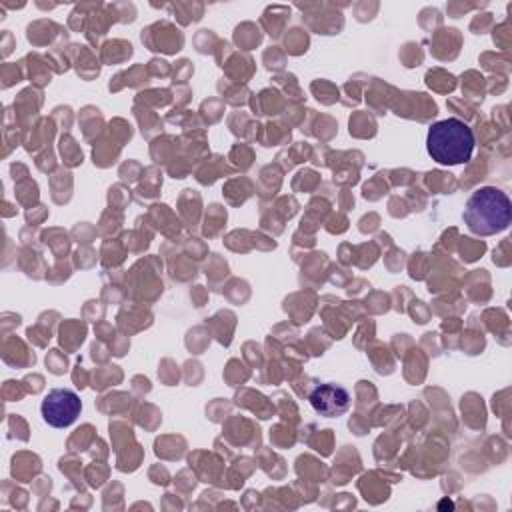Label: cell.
<instances>
[{
  "label": "cell",
  "instance_id": "3957f363",
  "mask_svg": "<svg viewBox=\"0 0 512 512\" xmlns=\"http://www.w3.org/2000/svg\"><path fill=\"white\" fill-rule=\"evenodd\" d=\"M82 410L80 396L70 388L50 390L40 404V414L44 422L52 428H66L76 422Z\"/></svg>",
  "mask_w": 512,
  "mask_h": 512
},
{
  "label": "cell",
  "instance_id": "6da1fadb",
  "mask_svg": "<svg viewBox=\"0 0 512 512\" xmlns=\"http://www.w3.org/2000/svg\"><path fill=\"white\" fill-rule=\"evenodd\" d=\"M464 224L476 236H492L510 226L512 204L506 192L494 186H482L470 194L462 212Z\"/></svg>",
  "mask_w": 512,
  "mask_h": 512
},
{
  "label": "cell",
  "instance_id": "7a4b0ae2",
  "mask_svg": "<svg viewBox=\"0 0 512 512\" xmlns=\"http://www.w3.org/2000/svg\"><path fill=\"white\" fill-rule=\"evenodd\" d=\"M426 150L442 166L464 164L474 152V132L460 118H444L430 126Z\"/></svg>",
  "mask_w": 512,
  "mask_h": 512
},
{
  "label": "cell",
  "instance_id": "277c9868",
  "mask_svg": "<svg viewBox=\"0 0 512 512\" xmlns=\"http://www.w3.org/2000/svg\"><path fill=\"white\" fill-rule=\"evenodd\" d=\"M308 400H310V406L326 418H336V416L344 414L350 406L348 390L344 386L334 384V382H326V384L316 386L310 392Z\"/></svg>",
  "mask_w": 512,
  "mask_h": 512
},
{
  "label": "cell",
  "instance_id": "5b68a950",
  "mask_svg": "<svg viewBox=\"0 0 512 512\" xmlns=\"http://www.w3.org/2000/svg\"><path fill=\"white\" fill-rule=\"evenodd\" d=\"M446 506H448V508H452V502H446V500H444V502H440V508H446Z\"/></svg>",
  "mask_w": 512,
  "mask_h": 512
}]
</instances>
